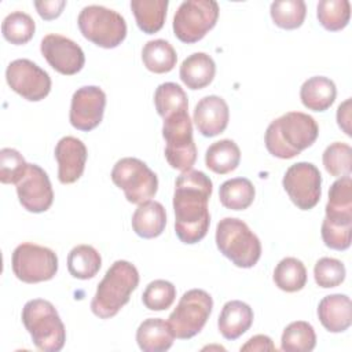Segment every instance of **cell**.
Returning a JSON list of instances; mask_svg holds the SVG:
<instances>
[{
	"label": "cell",
	"mask_w": 352,
	"mask_h": 352,
	"mask_svg": "<svg viewBox=\"0 0 352 352\" xmlns=\"http://www.w3.org/2000/svg\"><path fill=\"white\" fill-rule=\"evenodd\" d=\"M212 191V180L201 170L190 169L177 176L173 192L175 232L183 243H197L208 234Z\"/></svg>",
	"instance_id": "cell-1"
},
{
	"label": "cell",
	"mask_w": 352,
	"mask_h": 352,
	"mask_svg": "<svg viewBox=\"0 0 352 352\" xmlns=\"http://www.w3.org/2000/svg\"><path fill=\"white\" fill-rule=\"evenodd\" d=\"M319 135L314 117L301 111H289L267 126L264 142L270 154L280 160H290L311 147Z\"/></svg>",
	"instance_id": "cell-2"
},
{
	"label": "cell",
	"mask_w": 352,
	"mask_h": 352,
	"mask_svg": "<svg viewBox=\"0 0 352 352\" xmlns=\"http://www.w3.org/2000/svg\"><path fill=\"white\" fill-rule=\"evenodd\" d=\"M139 285L136 267L126 260L114 261L98 285L91 301V311L100 319L116 316L129 301L132 292Z\"/></svg>",
	"instance_id": "cell-3"
},
{
	"label": "cell",
	"mask_w": 352,
	"mask_h": 352,
	"mask_svg": "<svg viewBox=\"0 0 352 352\" xmlns=\"http://www.w3.org/2000/svg\"><path fill=\"white\" fill-rule=\"evenodd\" d=\"M326 216L320 234L324 245L334 250H346L352 236V180L342 176L329 190Z\"/></svg>",
	"instance_id": "cell-4"
},
{
	"label": "cell",
	"mask_w": 352,
	"mask_h": 352,
	"mask_svg": "<svg viewBox=\"0 0 352 352\" xmlns=\"http://www.w3.org/2000/svg\"><path fill=\"white\" fill-rule=\"evenodd\" d=\"M22 323L37 349L58 352L66 341V330L55 307L43 298L28 301L22 308Z\"/></svg>",
	"instance_id": "cell-5"
},
{
	"label": "cell",
	"mask_w": 352,
	"mask_h": 352,
	"mask_svg": "<svg viewBox=\"0 0 352 352\" xmlns=\"http://www.w3.org/2000/svg\"><path fill=\"white\" fill-rule=\"evenodd\" d=\"M214 238L220 253L239 268H252L260 260L261 242L241 219H221L216 226Z\"/></svg>",
	"instance_id": "cell-6"
},
{
	"label": "cell",
	"mask_w": 352,
	"mask_h": 352,
	"mask_svg": "<svg viewBox=\"0 0 352 352\" xmlns=\"http://www.w3.org/2000/svg\"><path fill=\"white\" fill-rule=\"evenodd\" d=\"M81 34L102 48H116L126 37V22L117 11L103 6H87L77 18Z\"/></svg>",
	"instance_id": "cell-7"
},
{
	"label": "cell",
	"mask_w": 352,
	"mask_h": 352,
	"mask_svg": "<svg viewBox=\"0 0 352 352\" xmlns=\"http://www.w3.org/2000/svg\"><path fill=\"white\" fill-rule=\"evenodd\" d=\"M162 136L166 143L165 158L168 164L182 172L190 170L197 161V147L188 111H179L164 118Z\"/></svg>",
	"instance_id": "cell-8"
},
{
	"label": "cell",
	"mask_w": 352,
	"mask_h": 352,
	"mask_svg": "<svg viewBox=\"0 0 352 352\" xmlns=\"http://www.w3.org/2000/svg\"><path fill=\"white\" fill-rule=\"evenodd\" d=\"M212 309L213 298L208 292L202 289L187 290L168 318L173 336L179 340L197 336L206 324Z\"/></svg>",
	"instance_id": "cell-9"
},
{
	"label": "cell",
	"mask_w": 352,
	"mask_h": 352,
	"mask_svg": "<svg viewBox=\"0 0 352 352\" xmlns=\"http://www.w3.org/2000/svg\"><path fill=\"white\" fill-rule=\"evenodd\" d=\"M113 183L121 188L131 204H142L157 194V175L139 158L125 157L116 162L111 169Z\"/></svg>",
	"instance_id": "cell-10"
},
{
	"label": "cell",
	"mask_w": 352,
	"mask_h": 352,
	"mask_svg": "<svg viewBox=\"0 0 352 352\" xmlns=\"http://www.w3.org/2000/svg\"><path fill=\"white\" fill-rule=\"evenodd\" d=\"M219 4L214 0H186L173 15V33L187 44L205 37L219 18Z\"/></svg>",
	"instance_id": "cell-11"
},
{
	"label": "cell",
	"mask_w": 352,
	"mask_h": 352,
	"mask_svg": "<svg viewBox=\"0 0 352 352\" xmlns=\"http://www.w3.org/2000/svg\"><path fill=\"white\" fill-rule=\"evenodd\" d=\"M11 267L14 275L25 283L45 282L58 272V256L50 248L25 242L14 249Z\"/></svg>",
	"instance_id": "cell-12"
},
{
	"label": "cell",
	"mask_w": 352,
	"mask_h": 352,
	"mask_svg": "<svg viewBox=\"0 0 352 352\" xmlns=\"http://www.w3.org/2000/svg\"><path fill=\"white\" fill-rule=\"evenodd\" d=\"M282 184L292 202L301 210H309L320 199L322 175L311 162H297L287 168Z\"/></svg>",
	"instance_id": "cell-13"
},
{
	"label": "cell",
	"mask_w": 352,
	"mask_h": 352,
	"mask_svg": "<svg viewBox=\"0 0 352 352\" xmlns=\"http://www.w3.org/2000/svg\"><path fill=\"white\" fill-rule=\"evenodd\" d=\"M10 88L30 102L44 99L51 91V78L45 70L29 59H15L6 69Z\"/></svg>",
	"instance_id": "cell-14"
},
{
	"label": "cell",
	"mask_w": 352,
	"mask_h": 352,
	"mask_svg": "<svg viewBox=\"0 0 352 352\" xmlns=\"http://www.w3.org/2000/svg\"><path fill=\"white\" fill-rule=\"evenodd\" d=\"M19 204L32 213L48 210L54 201V191L47 172L36 164H28L22 179L15 184Z\"/></svg>",
	"instance_id": "cell-15"
},
{
	"label": "cell",
	"mask_w": 352,
	"mask_h": 352,
	"mask_svg": "<svg viewBox=\"0 0 352 352\" xmlns=\"http://www.w3.org/2000/svg\"><path fill=\"white\" fill-rule=\"evenodd\" d=\"M40 51L48 65L65 76L78 73L85 63V55L81 47L62 34L51 33L44 36Z\"/></svg>",
	"instance_id": "cell-16"
},
{
	"label": "cell",
	"mask_w": 352,
	"mask_h": 352,
	"mask_svg": "<svg viewBox=\"0 0 352 352\" xmlns=\"http://www.w3.org/2000/svg\"><path fill=\"white\" fill-rule=\"evenodd\" d=\"M104 107L106 94L102 88L96 85L81 87L72 96L70 124L78 131H91L102 122Z\"/></svg>",
	"instance_id": "cell-17"
},
{
	"label": "cell",
	"mask_w": 352,
	"mask_h": 352,
	"mask_svg": "<svg viewBox=\"0 0 352 352\" xmlns=\"http://www.w3.org/2000/svg\"><path fill=\"white\" fill-rule=\"evenodd\" d=\"M54 154L58 162V180L62 184H72L82 176L88 151L80 139L63 136L56 143Z\"/></svg>",
	"instance_id": "cell-18"
},
{
	"label": "cell",
	"mask_w": 352,
	"mask_h": 352,
	"mask_svg": "<svg viewBox=\"0 0 352 352\" xmlns=\"http://www.w3.org/2000/svg\"><path fill=\"white\" fill-rule=\"evenodd\" d=\"M230 110L226 100L217 95L204 96L194 109V122L202 136L213 138L228 125Z\"/></svg>",
	"instance_id": "cell-19"
},
{
	"label": "cell",
	"mask_w": 352,
	"mask_h": 352,
	"mask_svg": "<svg viewBox=\"0 0 352 352\" xmlns=\"http://www.w3.org/2000/svg\"><path fill=\"white\" fill-rule=\"evenodd\" d=\"M318 318L330 333H342L352 323V302L346 294H330L320 300Z\"/></svg>",
	"instance_id": "cell-20"
},
{
	"label": "cell",
	"mask_w": 352,
	"mask_h": 352,
	"mask_svg": "<svg viewBox=\"0 0 352 352\" xmlns=\"http://www.w3.org/2000/svg\"><path fill=\"white\" fill-rule=\"evenodd\" d=\"M253 323V309L243 301L231 300L227 301L217 319V327L220 334L230 341L239 338L245 334Z\"/></svg>",
	"instance_id": "cell-21"
},
{
	"label": "cell",
	"mask_w": 352,
	"mask_h": 352,
	"mask_svg": "<svg viewBox=\"0 0 352 352\" xmlns=\"http://www.w3.org/2000/svg\"><path fill=\"white\" fill-rule=\"evenodd\" d=\"M132 228L136 235L144 239L160 236L166 226V212L162 204L146 201L139 204L132 214Z\"/></svg>",
	"instance_id": "cell-22"
},
{
	"label": "cell",
	"mask_w": 352,
	"mask_h": 352,
	"mask_svg": "<svg viewBox=\"0 0 352 352\" xmlns=\"http://www.w3.org/2000/svg\"><path fill=\"white\" fill-rule=\"evenodd\" d=\"M216 74V63L205 52L188 55L180 65L179 76L183 84L190 89H202L208 87Z\"/></svg>",
	"instance_id": "cell-23"
},
{
	"label": "cell",
	"mask_w": 352,
	"mask_h": 352,
	"mask_svg": "<svg viewBox=\"0 0 352 352\" xmlns=\"http://www.w3.org/2000/svg\"><path fill=\"white\" fill-rule=\"evenodd\" d=\"M173 340L169 323L161 318H148L136 330V342L144 352H165L172 346Z\"/></svg>",
	"instance_id": "cell-24"
},
{
	"label": "cell",
	"mask_w": 352,
	"mask_h": 352,
	"mask_svg": "<svg viewBox=\"0 0 352 352\" xmlns=\"http://www.w3.org/2000/svg\"><path fill=\"white\" fill-rule=\"evenodd\" d=\"M337 88L333 80L315 76L305 80L300 88L301 103L312 111H324L336 100Z\"/></svg>",
	"instance_id": "cell-25"
},
{
	"label": "cell",
	"mask_w": 352,
	"mask_h": 352,
	"mask_svg": "<svg viewBox=\"0 0 352 352\" xmlns=\"http://www.w3.org/2000/svg\"><path fill=\"white\" fill-rule=\"evenodd\" d=\"M241 161V150L231 139H221L212 143L205 153V165L217 175H227L235 170Z\"/></svg>",
	"instance_id": "cell-26"
},
{
	"label": "cell",
	"mask_w": 352,
	"mask_h": 352,
	"mask_svg": "<svg viewBox=\"0 0 352 352\" xmlns=\"http://www.w3.org/2000/svg\"><path fill=\"white\" fill-rule=\"evenodd\" d=\"M168 4V0H132L131 8L138 28L147 34L161 30L166 18Z\"/></svg>",
	"instance_id": "cell-27"
},
{
	"label": "cell",
	"mask_w": 352,
	"mask_h": 352,
	"mask_svg": "<svg viewBox=\"0 0 352 352\" xmlns=\"http://www.w3.org/2000/svg\"><path fill=\"white\" fill-rule=\"evenodd\" d=\"M142 60L147 70L164 74L169 73L176 66L177 55L169 41L157 38L144 44L142 50Z\"/></svg>",
	"instance_id": "cell-28"
},
{
	"label": "cell",
	"mask_w": 352,
	"mask_h": 352,
	"mask_svg": "<svg viewBox=\"0 0 352 352\" xmlns=\"http://www.w3.org/2000/svg\"><path fill=\"white\" fill-rule=\"evenodd\" d=\"M256 190L246 177H234L226 180L219 188V199L221 205L231 210L248 209L254 201Z\"/></svg>",
	"instance_id": "cell-29"
},
{
	"label": "cell",
	"mask_w": 352,
	"mask_h": 352,
	"mask_svg": "<svg viewBox=\"0 0 352 352\" xmlns=\"http://www.w3.org/2000/svg\"><path fill=\"white\" fill-rule=\"evenodd\" d=\"M102 267L99 252L91 245H77L67 254V270L77 279L94 278Z\"/></svg>",
	"instance_id": "cell-30"
},
{
	"label": "cell",
	"mask_w": 352,
	"mask_h": 352,
	"mask_svg": "<svg viewBox=\"0 0 352 352\" xmlns=\"http://www.w3.org/2000/svg\"><path fill=\"white\" fill-rule=\"evenodd\" d=\"M274 282L286 293L298 292L307 283V268L301 260L296 257H285L274 270Z\"/></svg>",
	"instance_id": "cell-31"
},
{
	"label": "cell",
	"mask_w": 352,
	"mask_h": 352,
	"mask_svg": "<svg viewBox=\"0 0 352 352\" xmlns=\"http://www.w3.org/2000/svg\"><path fill=\"white\" fill-rule=\"evenodd\" d=\"M316 345V334L311 323L297 320L287 324L282 333L280 349L286 352H309Z\"/></svg>",
	"instance_id": "cell-32"
},
{
	"label": "cell",
	"mask_w": 352,
	"mask_h": 352,
	"mask_svg": "<svg viewBox=\"0 0 352 352\" xmlns=\"http://www.w3.org/2000/svg\"><path fill=\"white\" fill-rule=\"evenodd\" d=\"M154 104L162 118L179 111H188L187 95L176 82L160 84L154 92Z\"/></svg>",
	"instance_id": "cell-33"
},
{
	"label": "cell",
	"mask_w": 352,
	"mask_h": 352,
	"mask_svg": "<svg viewBox=\"0 0 352 352\" xmlns=\"http://www.w3.org/2000/svg\"><path fill=\"white\" fill-rule=\"evenodd\" d=\"M270 14L276 26L292 30L302 25L307 6L302 0H276L271 3Z\"/></svg>",
	"instance_id": "cell-34"
},
{
	"label": "cell",
	"mask_w": 352,
	"mask_h": 352,
	"mask_svg": "<svg viewBox=\"0 0 352 352\" xmlns=\"http://www.w3.org/2000/svg\"><path fill=\"white\" fill-rule=\"evenodd\" d=\"M320 25L330 32L344 29L351 18V3L348 0H320L316 7Z\"/></svg>",
	"instance_id": "cell-35"
},
{
	"label": "cell",
	"mask_w": 352,
	"mask_h": 352,
	"mask_svg": "<svg viewBox=\"0 0 352 352\" xmlns=\"http://www.w3.org/2000/svg\"><path fill=\"white\" fill-rule=\"evenodd\" d=\"M36 23L33 18L23 11L8 14L1 23L3 37L15 45L26 44L34 34Z\"/></svg>",
	"instance_id": "cell-36"
},
{
	"label": "cell",
	"mask_w": 352,
	"mask_h": 352,
	"mask_svg": "<svg viewBox=\"0 0 352 352\" xmlns=\"http://www.w3.org/2000/svg\"><path fill=\"white\" fill-rule=\"evenodd\" d=\"M322 161L327 173L336 177L349 176L352 169V148L342 142H334L326 147Z\"/></svg>",
	"instance_id": "cell-37"
},
{
	"label": "cell",
	"mask_w": 352,
	"mask_h": 352,
	"mask_svg": "<svg viewBox=\"0 0 352 352\" xmlns=\"http://www.w3.org/2000/svg\"><path fill=\"white\" fill-rule=\"evenodd\" d=\"M176 298V287L165 279H155L150 282L142 296L144 307L150 311L168 309Z\"/></svg>",
	"instance_id": "cell-38"
},
{
	"label": "cell",
	"mask_w": 352,
	"mask_h": 352,
	"mask_svg": "<svg viewBox=\"0 0 352 352\" xmlns=\"http://www.w3.org/2000/svg\"><path fill=\"white\" fill-rule=\"evenodd\" d=\"M345 265L333 257H322L314 267V278L319 287L330 289L340 286L345 279Z\"/></svg>",
	"instance_id": "cell-39"
},
{
	"label": "cell",
	"mask_w": 352,
	"mask_h": 352,
	"mask_svg": "<svg viewBox=\"0 0 352 352\" xmlns=\"http://www.w3.org/2000/svg\"><path fill=\"white\" fill-rule=\"evenodd\" d=\"M28 162L22 154L10 147L0 150V182L4 184H16L25 175Z\"/></svg>",
	"instance_id": "cell-40"
},
{
	"label": "cell",
	"mask_w": 352,
	"mask_h": 352,
	"mask_svg": "<svg viewBox=\"0 0 352 352\" xmlns=\"http://www.w3.org/2000/svg\"><path fill=\"white\" fill-rule=\"evenodd\" d=\"M34 7L38 12V15L45 19V21H51L58 18L63 8L66 7V1L65 0H43V1H34Z\"/></svg>",
	"instance_id": "cell-41"
},
{
	"label": "cell",
	"mask_w": 352,
	"mask_h": 352,
	"mask_svg": "<svg viewBox=\"0 0 352 352\" xmlns=\"http://www.w3.org/2000/svg\"><path fill=\"white\" fill-rule=\"evenodd\" d=\"M241 351H250V352L271 351V352H274V351H276V348L268 336L257 334V336H253L252 338H249L246 341V344H243L241 346Z\"/></svg>",
	"instance_id": "cell-42"
},
{
	"label": "cell",
	"mask_w": 352,
	"mask_h": 352,
	"mask_svg": "<svg viewBox=\"0 0 352 352\" xmlns=\"http://www.w3.org/2000/svg\"><path fill=\"white\" fill-rule=\"evenodd\" d=\"M351 98L342 102L337 109V124L345 132V135L351 136Z\"/></svg>",
	"instance_id": "cell-43"
}]
</instances>
